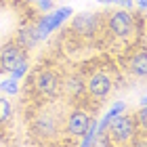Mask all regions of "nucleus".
I'll use <instances>...</instances> for the list:
<instances>
[{
	"label": "nucleus",
	"instance_id": "1",
	"mask_svg": "<svg viewBox=\"0 0 147 147\" xmlns=\"http://www.w3.org/2000/svg\"><path fill=\"white\" fill-rule=\"evenodd\" d=\"M84 71V82H86V101L84 105L92 113L101 109V105L107 101V97L116 88V74L120 67L116 65L113 57H103L97 61H88L80 65Z\"/></svg>",
	"mask_w": 147,
	"mask_h": 147
},
{
	"label": "nucleus",
	"instance_id": "2",
	"mask_svg": "<svg viewBox=\"0 0 147 147\" xmlns=\"http://www.w3.org/2000/svg\"><path fill=\"white\" fill-rule=\"evenodd\" d=\"M61 76H63V71L57 69L55 65L38 63L23 78L25 80L23 90H19L23 95V101H28V99H57V97H61Z\"/></svg>",
	"mask_w": 147,
	"mask_h": 147
},
{
	"label": "nucleus",
	"instance_id": "3",
	"mask_svg": "<svg viewBox=\"0 0 147 147\" xmlns=\"http://www.w3.org/2000/svg\"><path fill=\"white\" fill-rule=\"evenodd\" d=\"M65 32L84 44L97 46L99 36H101V13H78V15H71Z\"/></svg>",
	"mask_w": 147,
	"mask_h": 147
},
{
	"label": "nucleus",
	"instance_id": "4",
	"mask_svg": "<svg viewBox=\"0 0 147 147\" xmlns=\"http://www.w3.org/2000/svg\"><path fill=\"white\" fill-rule=\"evenodd\" d=\"M139 132H141V128H139V124L135 120V113H130L126 109L120 111L118 116H113L109 120L107 128H105V135H107L111 145H130L132 139H135Z\"/></svg>",
	"mask_w": 147,
	"mask_h": 147
},
{
	"label": "nucleus",
	"instance_id": "5",
	"mask_svg": "<svg viewBox=\"0 0 147 147\" xmlns=\"http://www.w3.org/2000/svg\"><path fill=\"white\" fill-rule=\"evenodd\" d=\"M92 118H95V113L86 105H69L67 113H65V122H63L61 143H78V139L86 132Z\"/></svg>",
	"mask_w": 147,
	"mask_h": 147
},
{
	"label": "nucleus",
	"instance_id": "6",
	"mask_svg": "<svg viewBox=\"0 0 147 147\" xmlns=\"http://www.w3.org/2000/svg\"><path fill=\"white\" fill-rule=\"evenodd\" d=\"M61 97L69 105H84L86 101V82L82 67L63 71L61 76Z\"/></svg>",
	"mask_w": 147,
	"mask_h": 147
},
{
	"label": "nucleus",
	"instance_id": "7",
	"mask_svg": "<svg viewBox=\"0 0 147 147\" xmlns=\"http://www.w3.org/2000/svg\"><path fill=\"white\" fill-rule=\"evenodd\" d=\"M74 15L71 6H59V9H53L49 13H42L36 19V30L40 40H49L57 30H61L65 23L69 21V17Z\"/></svg>",
	"mask_w": 147,
	"mask_h": 147
},
{
	"label": "nucleus",
	"instance_id": "8",
	"mask_svg": "<svg viewBox=\"0 0 147 147\" xmlns=\"http://www.w3.org/2000/svg\"><path fill=\"white\" fill-rule=\"evenodd\" d=\"M25 61H30V53L15 38H9L0 44V74H11Z\"/></svg>",
	"mask_w": 147,
	"mask_h": 147
},
{
	"label": "nucleus",
	"instance_id": "9",
	"mask_svg": "<svg viewBox=\"0 0 147 147\" xmlns=\"http://www.w3.org/2000/svg\"><path fill=\"white\" fill-rule=\"evenodd\" d=\"M36 19H38V17H28V15L19 17L15 36H13L28 53L34 51L36 46L42 42V40H40V36H38V30H36Z\"/></svg>",
	"mask_w": 147,
	"mask_h": 147
},
{
	"label": "nucleus",
	"instance_id": "10",
	"mask_svg": "<svg viewBox=\"0 0 147 147\" xmlns=\"http://www.w3.org/2000/svg\"><path fill=\"white\" fill-rule=\"evenodd\" d=\"M13 118H15V107L11 99L0 92V135H4L6 128L13 124Z\"/></svg>",
	"mask_w": 147,
	"mask_h": 147
},
{
	"label": "nucleus",
	"instance_id": "11",
	"mask_svg": "<svg viewBox=\"0 0 147 147\" xmlns=\"http://www.w3.org/2000/svg\"><path fill=\"white\" fill-rule=\"evenodd\" d=\"M95 139H97V118H92L90 124H88V128H86V132L78 139V145L90 147V145H95Z\"/></svg>",
	"mask_w": 147,
	"mask_h": 147
},
{
	"label": "nucleus",
	"instance_id": "12",
	"mask_svg": "<svg viewBox=\"0 0 147 147\" xmlns=\"http://www.w3.org/2000/svg\"><path fill=\"white\" fill-rule=\"evenodd\" d=\"M19 90H21V86H19V80H15V78H4L2 82H0V92L2 95H6V97H15V95H19Z\"/></svg>",
	"mask_w": 147,
	"mask_h": 147
},
{
	"label": "nucleus",
	"instance_id": "13",
	"mask_svg": "<svg viewBox=\"0 0 147 147\" xmlns=\"http://www.w3.org/2000/svg\"><path fill=\"white\" fill-rule=\"evenodd\" d=\"M25 4H30L32 9H34L38 15H42V13H49L55 9V2L53 0H23Z\"/></svg>",
	"mask_w": 147,
	"mask_h": 147
},
{
	"label": "nucleus",
	"instance_id": "14",
	"mask_svg": "<svg viewBox=\"0 0 147 147\" xmlns=\"http://www.w3.org/2000/svg\"><path fill=\"white\" fill-rule=\"evenodd\" d=\"M135 113V111H132ZM135 120L139 124V128L147 132V109H145V99H141V107H139V111L135 113Z\"/></svg>",
	"mask_w": 147,
	"mask_h": 147
},
{
	"label": "nucleus",
	"instance_id": "15",
	"mask_svg": "<svg viewBox=\"0 0 147 147\" xmlns=\"http://www.w3.org/2000/svg\"><path fill=\"white\" fill-rule=\"evenodd\" d=\"M9 6H15L19 13H23L25 9H30V4H25L23 0H0V11H6Z\"/></svg>",
	"mask_w": 147,
	"mask_h": 147
},
{
	"label": "nucleus",
	"instance_id": "16",
	"mask_svg": "<svg viewBox=\"0 0 147 147\" xmlns=\"http://www.w3.org/2000/svg\"><path fill=\"white\" fill-rule=\"evenodd\" d=\"M28 71H30V61H25V63H21V65H19V67H15V69H13V71L9 74V76L21 82V80L25 78V74H28Z\"/></svg>",
	"mask_w": 147,
	"mask_h": 147
},
{
	"label": "nucleus",
	"instance_id": "17",
	"mask_svg": "<svg viewBox=\"0 0 147 147\" xmlns=\"http://www.w3.org/2000/svg\"><path fill=\"white\" fill-rule=\"evenodd\" d=\"M113 6H118V9H126V11H135V2H132V0H118Z\"/></svg>",
	"mask_w": 147,
	"mask_h": 147
},
{
	"label": "nucleus",
	"instance_id": "18",
	"mask_svg": "<svg viewBox=\"0 0 147 147\" xmlns=\"http://www.w3.org/2000/svg\"><path fill=\"white\" fill-rule=\"evenodd\" d=\"M137 6H139V13H145V4H147V0H132Z\"/></svg>",
	"mask_w": 147,
	"mask_h": 147
},
{
	"label": "nucleus",
	"instance_id": "19",
	"mask_svg": "<svg viewBox=\"0 0 147 147\" xmlns=\"http://www.w3.org/2000/svg\"><path fill=\"white\" fill-rule=\"evenodd\" d=\"M97 2H101V4H116L118 0H97Z\"/></svg>",
	"mask_w": 147,
	"mask_h": 147
}]
</instances>
